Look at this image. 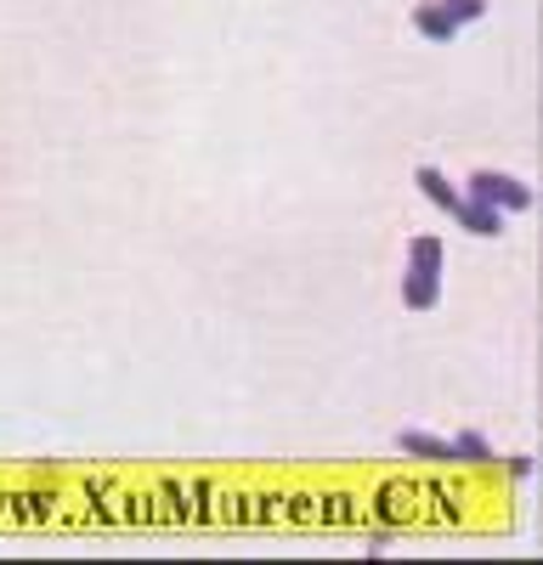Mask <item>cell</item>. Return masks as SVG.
<instances>
[{"mask_svg":"<svg viewBox=\"0 0 543 565\" xmlns=\"http://www.w3.org/2000/svg\"><path fill=\"white\" fill-rule=\"evenodd\" d=\"M453 221H459L465 232H476V238H498V232H504V215H498L492 204H481V199H459Z\"/></svg>","mask_w":543,"mask_h":565,"instance_id":"3","label":"cell"},{"mask_svg":"<svg viewBox=\"0 0 543 565\" xmlns=\"http://www.w3.org/2000/svg\"><path fill=\"white\" fill-rule=\"evenodd\" d=\"M441 12H447L453 23H459V29H465V23H476V18L487 12V0H441Z\"/></svg>","mask_w":543,"mask_h":565,"instance_id":"9","label":"cell"},{"mask_svg":"<svg viewBox=\"0 0 543 565\" xmlns=\"http://www.w3.org/2000/svg\"><path fill=\"white\" fill-rule=\"evenodd\" d=\"M441 300V277L430 271H402V306L407 311H430Z\"/></svg>","mask_w":543,"mask_h":565,"instance_id":"4","label":"cell"},{"mask_svg":"<svg viewBox=\"0 0 543 565\" xmlns=\"http://www.w3.org/2000/svg\"><path fill=\"white\" fill-rule=\"evenodd\" d=\"M414 181H419V193H425L436 210H447V215L459 210V199H465V186H453V181H447V170H436V164H419V170H414Z\"/></svg>","mask_w":543,"mask_h":565,"instance_id":"2","label":"cell"},{"mask_svg":"<svg viewBox=\"0 0 543 565\" xmlns=\"http://www.w3.org/2000/svg\"><path fill=\"white\" fill-rule=\"evenodd\" d=\"M465 199H481L492 204L498 215H526L532 210V186L515 181V175H492V170H476L470 186H465Z\"/></svg>","mask_w":543,"mask_h":565,"instance_id":"1","label":"cell"},{"mask_svg":"<svg viewBox=\"0 0 543 565\" xmlns=\"http://www.w3.org/2000/svg\"><path fill=\"white\" fill-rule=\"evenodd\" d=\"M414 29L425 34V40H453V34H459V23H453L447 12H441V0H419V7H414Z\"/></svg>","mask_w":543,"mask_h":565,"instance_id":"5","label":"cell"},{"mask_svg":"<svg viewBox=\"0 0 543 565\" xmlns=\"http://www.w3.org/2000/svg\"><path fill=\"white\" fill-rule=\"evenodd\" d=\"M441 260H447L441 238H430V232L407 238V271H430V277H441Z\"/></svg>","mask_w":543,"mask_h":565,"instance_id":"6","label":"cell"},{"mask_svg":"<svg viewBox=\"0 0 543 565\" xmlns=\"http://www.w3.org/2000/svg\"><path fill=\"white\" fill-rule=\"evenodd\" d=\"M510 476L515 481H532V458H510Z\"/></svg>","mask_w":543,"mask_h":565,"instance_id":"10","label":"cell"},{"mask_svg":"<svg viewBox=\"0 0 543 565\" xmlns=\"http://www.w3.org/2000/svg\"><path fill=\"white\" fill-rule=\"evenodd\" d=\"M453 458H465V463H492L498 452H492V441H487L481 430H459V436H453Z\"/></svg>","mask_w":543,"mask_h":565,"instance_id":"8","label":"cell"},{"mask_svg":"<svg viewBox=\"0 0 543 565\" xmlns=\"http://www.w3.org/2000/svg\"><path fill=\"white\" fill-rule=\"evenodd\" d=\"M396 447H402V452H414V458L453 463V441H441V436H430V430H402V436H396Z\"/></svg>","mask_w":543,"mask_h":565,"instance_id":"7","label":"cell"}]
</instances>
